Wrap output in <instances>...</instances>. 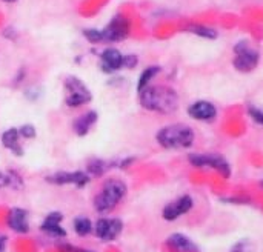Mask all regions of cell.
<instances>
[{"label": "cell", "mask_w": 263, "mask_h": 252, "mask_svg": "<svg viewBox=\"0 0 263 252\" xmlns=\"http://www.w3.org/2000/svg\"><path fill=\"white\" fill-rule=\"evenodd\" d=\"M59 249L62 252H94L89 251V249H83V248L72 246V245H69V243H60V245H59Z\"/></svg>", "instance_id": "4316f807"}, {"label": "cell", "mask_w": 263, "mask_h": 252, "mask_svg": "<svg viewBox=\"0 0 263 252\" xmlns=\"http://www.w3.org/2000/svg\"><path fill=\"white\" fill-rule=\"evenodd\" d=\"M6 242H8L6 236H0V252H5V249H6Z\"/></svg>", "instance_id": "4dcf8cb0"}, {"label": "cell", "mask_w": 263, "mask_h": 252, "mask_svg": "<svg viewBox=\"0 0 263 252\" xmlns=\"http://www.w3.org/2000/svg\"><path fill=\"white\" fill-rule=\"evenodd\" d=\"M97 119H99V114H97L96 111H88V112L82 114L80 117H77V119L74 120V125H72L74 132H76L79 137H85V135L91 131V128L96 125Z\"/></svg>", "instance_id": "e0dca14e"}, {"label": "cell", "mask_w": 263, "mask_h": 252, "mask_svg": "<svg viewBox=\"0 0 263 252\" xmlns=\"http://www.w3.org/2000/svg\"><path fill=\"white\" fill-rule=\"evenodd\" d=\"M3 35L6 37V38H17V32H15V29L14 28H6L5 31H3Z\"/></svg>", "instance_id": "f1b7e54d"}, {"label": "cell", "mask_w": 263, "mask_h": 252, "mask_svg": "<svg viewBox=\"0 0 263 252\" xmlns=\"http://www.w3.org/2000/svg\"><path fill=\"white\" fill-rule=\"evenodd\" d=\"M129 29H131V23L129 20L122 15L117 14L114 15L109 23L102 29V35H103V42H109V43H116V42H122L129 35Z\"/></svg>", "instance_id": "52a82bcc"}, {"label": "cell", "mask_w": 263, "mask_h": 252, "mask_svg": "<svg viewBox=\"0 0 263 252\" xmlns=\"http://www.w3.org/2000/svg\"><path fill=\"white\" fill-rule=\"evenodd\" d=\"M83 35L89 43H100L103 42V35H102V29H96V28H88L83 29Z\"/></svg>", "instance_id": "603a6c76"}, {"label": "cell", "mask_w": 263, "mask_h": 252, "mask_svg": "<svg viewBox=\"0 0 263 252\" xmlns=\"http://www.w3.org/2000/svg\"><path fill=\"white\" fill-rule=\"evenodd\" d=\"M126 185L119 179H109L103 183L100 192L94 199V208L100 214L111 212L126 196Z\"/></svg>", "instance_id": "3957f363"}, {"label": "cell", "mask_w": 263, "mask_h": 252, "mask_svg": "<svg viewBox=\"0 0 263 252\" xmlns=\"http://www.w3.org/2000/svg\"><path fill=\"white\" fill-rule=\"evenodd\" d=\"M123 231V222L117 217H100L94 223V234L102 242L116 240Z\"/></svg>", "instance_id": "ba28073f"}, {"label": "cell", "mask_w": 263, "mask_h": 252, "mask_svg": "<svg viewBox=\"0 0 263 252\" xmlns=\"http://www.w3.org/2000/svg\"><path fill=\"white\" fill-rule=\"evenodd\" d=\"M2 2H5V3H14V2H17V0H2Z\"/></svg>", "instance_id": "1f68e13d"}, {"label": "cell", "mask_w": 263, "mask_h": 252, "mask_svg": "<svg viewBox=\"0 0 263 252\" xmlns=\"http://www.w3.org/2000/svg\"><path fill=\"white\" fill-rule=\"evenodd\" d=\"M186 31L199 35V37H203V38H216L217 37V31L213 29V28H208V26H202V25H191L186 28Z\"/></svg>", "instance_id": "7402d4cb"}, {"label": "cell", "mask_w": 263, "mask_h": 252, "mask_svg": "<svg viewBox=\"0 0 263 252\" xmlns=\"http://www.w3.org/2000/svg\"><path fill=\"white\" fill-rule=\"evenodd\" d=\"M160 72V66L154 65V66H148L142 71L140 77H139V82H137V92L143 91L145 88L149 86V83L153 82V79Z\"/></svg>", "instance_id": "d6986e66"}, {"label": "cell", "mask_w": 263, "mask_h": 252, "mask_svg": "<svg viewBox=\"0 0 263 252\" xmlns=\"http://www.w3.org/2000/svg\"><path fill=\"white\" fill-rule=\"evenodd\" d=\"M114 166H116V163H112V162H106V160H102V159H92L86 165V172L91 177H100V176L106 174Z\"/></svg>", "instance_id": "ac0fdd59"}, {"label": "cell", "mask_w": 263, "mask_h": 252, "mask_svg": "<svg viewBox=\"0 0 263 252\" xmlns=\"http://www.w3.org/2000/svg\"><path fill=\"white\" fill-rule=\"evenodd\" d=\"M62 222H63V214L62 212H57V211L49 212L43 219V222L40 225V229L45 234H48V236H51L54 239H65L66 237V231L62 226Z\"/></svg>", "instance_id": "7c38bea8"}, {"label": "cell", "mask_w": 263, "mask_h": 252, "mask_svg": "<svg viewBox=\"0 0 263 252\" xmlns=\"http://www.w3.org/2000/svg\"><path fill=\"white\" fill-rule=\"evenodd\" d=\"M248 114H250V117H251L256 123H259V125H262L263 126V109L256 108V106H250Z\"/></svg>", "instance_id": "d4e9b609"}, {"label": "cell", "mask_w": 263, "mask_h": 252, "mask_svg": "<svg viewBox=\"0 0 263 252\" xmlns=\"http://www.w3.org/2000/svg\"><path fill=\"white\" fill-rule=\"evenodd\" d=\"M194 208V200L191 196H182L173 202H170L163 209H162V217L166 222H174L180 217H183L186 212H190Z\"/></svg>", "instance_id": "30bf717a"}, {"label": "cell", "mask_w": 263, "mask_h": 252, "mask_svg": "<svg viewBox=\"0 0 263 252\" xmlns=\"http://www.w3.org/2000/svg\"><path fill=\"white\" fill-rule=\"evenodd\" d=\"M188 160H190V163L194 168H199V169H214V171H217L219 174H222L227 179L231 176L230 163L223 157H220L217 154H199V152H194V154L188 156Z\"/></svg>", "instance_id": "8992f818"}, {"label": "cell", "mask_w": 263, "mask_h": 252, "mask_svg": "<svg viewBox=\"0 0 263 252\" xmlns=\"http://www.w3.org/2000/svg\"><path fill=\"white\" fill-rule=\"evenodd\" d=\"M6 179H8V186H6V188H11V189H14V191L23 189V186H25L23 177H22L15 169H8V171H6Z\"/></svg>", "instance_id": "44dd1931"}, {"label": "cell", "mask_w": 263, "mask_h": 252, "mask_svg": "<svg viewBox=\"0 0 263 252\" xmlns=\"http://www.w3.org/2000/svg\"><path fill=\"white\" fill-rule=\"evenodd\" d=\"M8 226L17 234L29 232V214L26 209L12 208L8 212Z\"/></svg>", "instance_id": "5bb4252c"}, {"label": "cell", "mask_w": 263, "mask_h": 252, "mask_svg": "<svg viewBox=\"0 0 263 252\" xmlns=\"http://www.w3.org/2000/svg\"><path fill=\"white\" fill-rule=\"evenodd\" d=\"M140 105L151 112L171 114L179 108V95L174 89L162 85H149L139 92Z\"/></svg>", "instance_id": "6da1fadb"}, {"label": "cell", "mask_w": 263, "mask_h": 252, "mask_svg": "<svg viewBox=\"0 0 263 252\" xmlns=\"http://www.w3.org/2000/svg\"><path fill=\"white\" fill-rule=\"evenodd\" d=\"M20 134H18V129L17 128H9L6 129L3 134H2V145L3 148H6L8 151H11L14 156L17 157H22L23 156V148L20 145Z\"/></svg>", "instance_id": "2e32d148"}, {"label": "cell", "mask_w": 263, "mask_h": 252, "mask_svg": "<svg viewBox=\"0 0 263 252\" xmlns=\"http://www.w3.org/2000/svg\"><path fill=\"white\" fill-rule=\"evenodd\" d=\"M262 186H263V182H262Z\"/></svg>", "instance_id": "d6a6232c"}, {"label": "cell", "mask_w": 263, "mask_h": 252, "mask_svg": "<svg viewBox=\"0 0 263 252\" xmlns=\"http://www.w3.org/2000/svg\"><path fill=\"white\" fill-rule=\"evenodd\" d=\"M188 115L197 122H211L217 117V108L208 100H197L188 106Z\"/></svg>", "instance_id": "8fae6325"}, {"label": "cell", "mask_w": 263, "mask_h": 252, "mask_svg": "<svg viewBox=\"0 0 263 252\" xmlns=\"http://www.w3.org/2000/svg\"><path fill=\"white\" fill-rule=\"evenodd\" d=\"M6 186H8L6 172H2V171H0V189H2V188H6Z\"/></svg>", "instance_id": "f546056e"}, {"label": "cell", "mask_w": 263, "mask_h": 252, "mask_svg": "<svg viewBox=\"0 0 263 252\" xmlns=\"http://www.w3.org/2000/svg\"><path fill=\"white\" fill-rule=\"evenodd\" d=\"M63 86L66 91L65 105L68 108H79L92 100V94L89 88L76 75H68L63 82Z\"/></svg>", "instance_id": "5b68a950"}, {"label": "cell", "mask_w": 263, "mask_h": 252, "mask_svg": "<svg viewBox=\"0 0 263 252\" xmlns=\"http://www.w3.org/2000/svg\"><path fill=\"white\" fill-rule=\"evenodd\" d=\"M137 62H139V59H137V55H134V54H129V55H125V59H123V68H128V69H133L136 65H137Z\"/></svg>", "instance_id": "83f0119b"}, {"label": "cell", "mask_w": 263, "mask_h": 252, "mask_svg": "<svg viewBox=\"0 0 263 252\" xmlns=\"http://www.w3.org/2000/svg\"><path fill=\"white\" fill-rule=\"evenodd\" d=\"M45 180L51 185H55V186L74 185L76 188H83L91 182V176L86 171H74V172L59 171V172L46 176Z\"/></svg>", "instance_id": "9c48e42d"}, {"label": "cell", "mask_w": 263, "mask_h": 252, "mask_svg": "<svg viewBox=\"0 0 263 252\" xmlns=\"http://www.w3.org/2000/svg\"><path fill=\"white\" fill-rule=\"evenodd\" d=\"M166 245L174 252H199V248L196 246V243L190 237H186L185 234H180V232L171 234L166 239Z\"/></svg>", "instance_id": "9a60e30c"}, {"label": "cell", "mask_w": 263, "mask_h": 252, "mask_svg": "<svg viewBox=\"0 0 263 252\" xmlns=\"http://www.w3.org/2000/svg\"><path fill=\"white\" fill-rule=\"evenodd\" d=\"M230 252H253V246L248 240H242V242H237Z\"/></svg>", "instance_id": "484cf974"}, {"label": "cell", "mask_w": 263, "mask_h": 252, "mask_svg": "<svg viewBox=\"0 0 263 252\" xmlns=\"http://www.w3.org/2000/svg\"><path fill=\"white\" fill-rule=\"evenodd\" d=\"M17 129H18L20 137H23V139H26V140H31V139H34V137L37 135L35 126H34V125H29V123L22 125V126H18Z\"/></svg>", "instance_id": "cb8c5ba5"}, {"label": "cell", "mask_w": 263, "mask_h": 252, "mask_svg": "<svg viewBox=\"0 0 263 252\" xmlns=\"http://www.w3.org/2000/svg\"><path fill=\"white\" fill-rule=\"evenodd\" d=\"M123 59H125V55L119 49H116V48H106L100 54V68L106 74L116 72L120 68H123Z\"/></svg>", "instance_id": "4fadbf2b"}, {"label": "cell", "mask_w": 263, "mask_h": 252, "mask_svg": "<svg viewBox=\"0 0 263 252\" xmlns=\"http://www.w3.org/2000/svg\"><path fill=\"white\" fill-rule=\"evenodd\" d=\"M72 228H74V232L80 237H86L89 236L91 232H94V225L92 222L85 217V216H80V217H76L74 219V223H72Z\"/></svg>", "instance_id": "ffe728a7"}, {"label": "cell", "mask_w": 263, "mask_h": 252, "mask_svg": "<svg viewBox=\"0 0 263 252\" xmlns=\"http://www.w3.org/2000/svg\"><path fill=\"white\" fill-rule=\"evenodd\" d=\"M156 140L163 149H190L194 145L196 134L188 125L174 123L160 128L156 134Z\"/></svg>", "instance_id": "7a4b0ae2"}, {"label": "cell", "mask_w": 263, "mask_h": 252, "mask_svg": "<svg viewBox=\"0 0 263 252\" xmlns=\"http://www.w3.org/2000/svg\"><path fill=\"white\" fill-rule=\"evenodd\" d=\"M260 60L259 49L250 40H240L234 45L233 66L239 72H251L257 68Z\"/></svg>", "instance_id": "277c9868"}]
</instances>
